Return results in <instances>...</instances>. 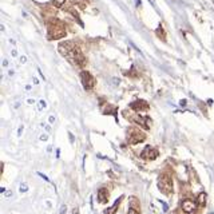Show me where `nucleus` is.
<instances>
[{
    "instance_id": "412c9836",
    "label": "nucleus",
    "mask_w": 214,
    "mask_h": 214,
    "mask_svg": "<svg viewBox=\"0 0 214 214\" xmlns=\"http://www.w3.org/2000/svg\"><path fill=\"white\" fill-rule=\"evenodd\" d=\"M22 133H23V126H20V127H19V130H18V135L20 137V135H22Z\"/></svg>"
},
{
    "instance_id": "b1692460",
    "label": "nucleus",
    "mask_w": 214,
    "mask_h": 214,
    "mask_svg": "<svg viewBox=\"0 0 214 214\" xmlns=\"http://www.w3.org/2000/svg\"><path fill=\"white\" fill-rule=\"evenodd\" d=\"M72 214H79V209L78 207H74L72 209Z\"/></svg>"
},
{
    "instance_id": "f03ea898",
    "label": "nucleus",
    "mask_w": 214,
    "mask_h": 214,
    "mask_svg": "<svg viewBox=\"0 0 214 214\" xmlns=\"http://www.w3.org/2000/svg\"><path fill=\"white\" fill-rule=\"evenodd\" d=\"M158 187L163 194H170L173 193V180L169 173H163L158 178Z\"/></svg>"
},
{
    "instance_id": "9d476101",
    "label": "nucleus",
    "mask_w": 214,
    "mask_h": 214,
    "mask_svg": "<svg viewBox=\"0 0 214 214\" xmlns=\"http://www.w3.org/2000/svg\"><path fill=\"white\" fill-rule=\"evenodd\" d=\"M121 201H122V198H118V200L114 202V205H112L111 207H107V209H106L104 214H115L117 210H118V207H119V202H121Z\"/></svg>"
},
{
    "instance_id": "a878e982",
    "label": "nucleus",
    "mask_w": 214,
    "mask_h": 214,
    "mask_svg": "<svg viewBox=\"0 0 214 214\" xmlns=\"http://www.w3.org/2000/svg\"><path fill=\"white\" fill-rule=\"evenodd\" d=\"M16 54H18V52H16V50H12V55H13V56H16Z\"/></svg>"
},
{
    "instance_id": "39448f33",
    "label": "nucleus",
    "mask_w": 214,
    "mask_h": 214,
    "mask_svg": "<svg viewBox=\"0 0 214 214\" xmlns=\"http://www.w3.org/2000/svg\"><path fill=\"white\" fill-rule=\"evenodd\" d=\"M141 157L143 159H155L158 157V151L155 150V149H153L150 146H146L145 149H143V151L141 153Z\"/></svg>"
},
{
    "instance_id": "393cba45",
    "label": "nucleus",
    "mask_w": 214,
    "mask_h": 214,
    "mask_svg": "<svg viewBox=\"0 0 214 214\" xmlns=\"http://www.w3.org/2000/svg\"><path fill=\"white\" fill-rule=\"evenodd\" d=\"M180 104H181V106H185V104H186V101L183 99V101H181V102H180Z\"/></svg>"
},
{
    "instance_id": "1a4fd4ad",
    "label": "nucleus",
    "mask_w": 214,
    "mask_h": 214,
    "mask_svg": "<svg viewBox=\"0 0 214 214\" xmlns=\"http://www.w3.org/2000/svg\"><path fill=\"white\" fill-rule=\"evenodd\" d=\"M98 201H99V203H106L108 201V191H107V189H104V187L99 189V191H98Z\"/></svg>"
},
{
    "instance_id": "6ab92c4d",
    "label": "nucleus",
    "mask_w": 214,
    "mask_h": 214,
    "mask_svg": "<svg viewBox=\"0 0 214 214\" xmlns=\"http://www.w3.org/2000/svg\"><path fill=\"white\" fill-rule=\"evenodd\" d=\"M161 203H162V206H163V211H167V209H169L167 203L166 202H161Z\"/></svg>"
},
{
    "instance_id": "aec40b11",
    "label": "nucleus",
    "mask_w": 214,
    "mask_h": 214,
    "mask_svg": "<svg viewBox=\"0 0 214 214\" xmlns=\"http://www.w3.org/2000/svg\"><path fill=\"white\" fill-rule=\"evenodd\" d=\"M4 196H6L7 198H9V197H12V191H11V190H7V191H6V194H4Z\"/></svg>"
},
{
    "instance_id": "4468645a",
    "label": "nucleus",
    "mask_w": 214,
    "mask_h": 214,
    "mask_svg": "<svg viewBox=\"0 0 214 214\" xmlns=\"http://www.w3.org/2000/svg\"><path fill=\"white\" fill-rule=\"evenodd\" d=\"M52 2H54V4H55L56 7H62L66 0H52Z\"/></svg>"
},
{
    "instance_id": "423d86ee",
    "label": "nucleus",
    "mask_w": 214,
    "mask_h": 214,
    "mask_svg": "<svg viewBox=\"0 0 214 214\" xmlns=\"http://www.w3.org/2000/svg\"><path fill=\"white\" fill-rule=\"evenodd\" d=\"M134 121H135L137 123H139L141 126H143L145 128H149V127L151 126V119L149 118V117H141V115H138V117L134 118Z\"/></svg>"
},
{
    "instance_id": "7ed1b4c3",
    "label": "nucleus",
    "mask_w": 214,
    "mask_h": 214,
    "mask_svg": "<svg viewBox=\"0 0 214 214\" xmlns=\"http://www.w3.org/2000/svg\"><path fill=\"white\" fill-rule=\"evenodd\" d=\"M145 134L141 133L139 130H135V128H131L130 131L127 134V141L130 145H137L139 142H143L145 141Z\"/></svg>"
},
{
    "instance_id": "f257e3e1",
    "label": "nucleus",
    "mask_w": 214,
    "mask_h": 214,
    "mask_svg": "<svg viewBox=\"0 0 214 214\" xmlns=\"http://www.w3.org/2000/svg\"><path fill=\"white\" fill-rule=\"evenodd\" d=\"M59 52H60L70 63L74 64V66H82L84 63V60H86L83 56V54L81 52V50H79V47L75 46V44L71 43V42L60 43V46H59Z\"/></svg>"
},
{
    "instance_id": "f8f14e48",
    "label": "nucleus",
    "mask_w": 214,
    "mask_h": 214,
    "mask_svg": "<svg viewBox=\"0 0 214 214\" xmlns=\"http://www.w3.org/2000/svg\"><path fill=\"white\" fill-rule=\"evenodd\" d=\"M19 191L20 193H27L28 191V185L26 182H22L20 183V186H19Z\"/></svg>"
},
{
    "instance_id": "ddd939ff",
    "label": "nucleus",
    "mask_w": 214,
    "mask_h": 214,
    "mask_svg": "<svg viewBox=\"0 0 214 214\" xmlns=\"http://www.w3.org/2000/svg\"><path fill=\"white\" fill-rule=\"evenodd\" d=\"M47 107V103H46V101H39V110H44V108Z\"/></svg>"
},
{
    "instance_id": "dca6fc26",
    "label": "nucleus",
    "mask_w": 214,
    "mask_h": 214,
    "mask_svg": "<svg viewBox=\"0 0 214 214\" xmlns=\"http://www.w3.org/2000/svg\"><path fill=\"white\" fill-rule=\"evenodd\" d=\"M127 214H141V213H139L138 210H135L134 207H130V209H128V213Z\"/></svg>"
},
{
    "instance_id": "f3484780",
    "label": "nucleus",
    "mask_w": 214,
    "mask_h": 214,
    "mask_svg": "<svg viewBox=\"0 0 214 214\" xmlns=\"http://www.w3.org/2000/svg\"><path fill=\"white\" fill-rule=\"evenodd\" d=\"M39 139H40V141H43V142H46L47 139H48V135H47V134H42V135L39 137Z\"/></svg>"
},
{
    "instance_id": "a211bd4d",
    "label": "nucleus",
    "mask_w": 214,
    "mask_h": 214,
    "mask_svg": "<svg viewBox=\"0 0 214 214\" xmlns=\"http://www.w3.org/2000/svg\"><path fill=\"white\" fill-rule=\"evenodd\" d=\"M38 175H39V177H42V178H43V180H46L47 182H50V180H48V178H47L46 175H44V174H42V173H38Z\"/></svg>"
},
{
    "instance_id": "9b49d317",
    "label": "nucleus",
    "mask_w": 214,
    "mask_h": 214,
    "mask_svg": "<svg viewBox=\"0 0 214 214\" xmlns=\"http://www.w3.org/2000/svg\"><path fill=\"white\" fill-rule=\"evenodd\" d=\"M205 201H206V193L202 191V193H200V196H198L197 202H198V205H205Z\"/></svg>"
},
{
    "instance_id": "bb28decb",
    "label": "nucleus",
    "mask_w": 214,
    "mask_h": 214,
    "mask_svg": "<svg viewBox=\"0 0 214 214\" xmlns=\"http://www.w3.org/2000/svg\"><path fill=\"white\" fill-rule=\"evenodd\" d=\"M209 214H214V211H210V213H209Z\"/></svg>"
},
{
    "instance_id": "5701e85b",
    "label": "nucleus",
    "mask_w": 214,
    "mask_h": 214,
    "mask_svg": "<svg viewBox=\"0 0 214 214\" xmlns=\"http://www.w3.org/2000/svg\"><path fill=\"white\" fill-rule=\"evenodd\" d=\"M27 62V58L26 56H20V63H26Z\"/></svg>"
},
{
    "instance_id": "4be33fe9",
    "label": "nucleus",
    "mask_w": 214,
    "mask_h": 214,
    "mask_svg": "<svg viewBox=\"0 0 214 214\" xmlns=\"http://www.w3.org/2000/svg\"><path fill=\"white\" fill-rule=\"evenodd\" d=\"M48 121H50V123H54V122H55V117H54V115H51V117H50V119H48Z\"/></svg>"
},
{
    "instance_id": "2eb2a0df",
    "label": "nucleus",
    "mask_w": 214,
    "mask_h": 214,
    "mask_svg": "<svg viewBox=\"0 0 214 214\" xmlns=\"http://www.w3.org/2000/svg\"><path fill=\"white\" fill-rule=\"evenodd\" d=\"M66 211H67V206L66 205H62L60 206V210H59V214H66Z\"/></svg>"
},
{
    "instance_id": "6e6552de",
    "label": "nucleus",
    "mask_w": 214,
    "mask_h": 214,
    "mask_svg": "<svg viewBox=\"0 0 214 214\" xmlns=\"http://www.w3.org/2000/svg\"><path fill=\"white\" fill-rule=\"evenodd\" d=\"M130 107L134 108V110H137V111H141V110H147L149 104L145 101H137V102H133L130 104Z\"/></svg>"
},
{
    "instance_id": "20e7f679",
    "label": "nucleus",
    "mask_w": 214,
    "mask_h": 214,
    "mask_svg": "<svg viewBox=\"0 0 214 214\" xmlns=\"http://www.w3.org/2000/svg\"><path fill=\"white\" fill-rule=\"evenodd\" d=\"M81 79H82V84L86 90H91L95 84V79L88 71H82L81 72Z\"/></svg>"
},
{
    "instance_id": "0eeeda50",
    "label": "nucleus",
    "mask_w": 214,
    "mask_h": 214,
    "mask_svg": "<svg viewBox=\"0 0 214 214\" xmlns=\"http://www.w3.org/2000/svg\"><path fill=\"white\" fill-rule=\"evenodd\" d=\"M196 202H193L191 200H186L182 202V210L185 213H191L194 209H196Z\"/></svg>"
}]
</instances>
